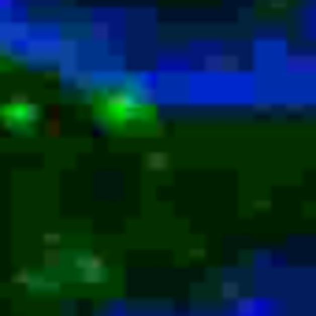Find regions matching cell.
I'll return each mask as SVG.
<instances>
[{
    "instance_id": "obj_1",
    "label": "cell",
    "mask_w": 316,
    "mask_h": 316,
    "mask_svg": "<svg viewBox=\"0 0 316 316\" xmlns=\"http://www.w3.org/2000/svg\"><path fill=\"white\" fill-rule=\"evenodd\" d=\"M97 116L108 123V127L119 130H138V127H152L156 112H152V101L134 86H119V90H104L97 97Z\"/></svg>"
},
{
    "instance_id": "obj_2",
    "label": "cell",
    "mask_w": 316,
    "mask_h": 316,
    "mask_svg": "<svg viewBox=\"0 0 316 316\" xmlns=\"http://www.w3.org/2000/svg\"><path fill=\"white\" fill-rule=\"evenodd\" d=\"M0 119L12 130H30L34 119H37V108L26 104V101H12V104H0Z\"/></svg>"
}]
</instances>
